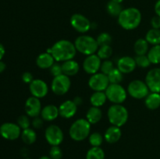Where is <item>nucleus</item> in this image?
<instances>
[{
  "instance_id": "obj_6",
  "label": "nucleus",
  "mask_w": 160,
  "mask_h": 159,
  "mask_svg": "<svg viewBox=\"0 0 160 159\" xmlns=\"http://www.w3.org/2000/svg\"><path fill=\"white\" fill-rule=\"evenodd\" d=\"M105 91L107 99L113 104H122L124 102L128 94L124 87L120 84H110Z\"/></svg>"
},
{
  "instance_id": "obj_10",
  "label": "nucleus",
  "mask_w": 160,
  "mask_h": 159,
  "mask_svg": "<svg viewBox=\"0 0 160 159\" xmlns=\"http://www.w3.org/2000/svg\"><path fill=\"white\" fill-rule=\"evenodd\" d=\"M110 84L107 75L97 73L92 75L88 80V86L94 91H105Z\"/></svg>"
},
{
  "instance_id": "obj_15",
  "label": "nucleus",
  "mask_w": 160,
  "mask_h": 159,
  "mask_svg": "<svg viewBox=\"0 0 160 159\" xmlns=\"http://www.w3.org/2000/svg\"><path fill=\"white\" fill-rule=\"evenodd\" d=\"M25 112L27 115L31 118H35L41 115L42 112V103L39 98L32 96L27 99L24 105Z\"/></svg>"
},
{
  "instance_id": "obj_47",
  "label": "nucleus",
  "mask_w": 160,
  "mask_h": 159,
  "mask_svg": "<svg viewBox=\"0 0 160 159\" xmlns=\"http://www.w3.org/2000/svg\"><path fill=\"white\" fill-rule=\"evenodd\" d=\"M73 101L76 103V104L78 106L82 104V99H81V98H79V97H77V98L73 100Z\"/></svg>"
},
{
  "instance_id": "obj_46",
  "label": "nucleus",
  "mask_w": 160,
  "mask_h": 159,
  "mask_svg": "<svg viewBox=\"0 0 160 159\" xmlns=\"http://www.w3.org/2000/svg\"><path fill=\"white\" fill-rule=\"evenodd\" d=\"M6 64H5L2 61H0V73H2L5 70H6Z\"/></svg>"
},
{
  "instance_id": "obj_45",
  "label": "nucleus",
  "mask_w": 160,
  "mask_h": 159,
  "mask_svg": "<svg viewBox=\"0 0 160 159\" xmlns=\"http://www.w3.org/2000/svg\"><path fill=\"white\" fill-rule=\"evenodd\" d=\"M5 53H6V50H5V47L3 46L2 44L0 43V61L2 60V59L4 56Z\"/></svg>"
},
{
  "instance_id": "obj_8",
  "label": "nucleus",
  "mask_w": 160,
  "mask_h": 159,
  "mask_svg": "<svg viewBox=\"0 0 160 159\" xmlns=\"http://www.w3.org/2000/svg\"><path fill=\"white\" fill-rule=\"evenodd\" d=\"M71 86L70 77L65 74L55 76L52 81L51 89L56 95H64L69 91Z\"/></svg>"
},
{
  "instance_id": "obj_30",
  "label": "nucleus",
  "mask_w": 160,
  "mask_h": 159,
  "mask_svg": "<svg viewBox=\"0 0 160 159\" xmlns=\"http://www.w3.org/2000/svg\"><path fill=\"white\" fill-rule=\"evenodd\" d=\"M86 159H105V152L100 147H92L88 151Z\"/></svg>"
},
{
  "instance_id": "obj_38",
  "label": "nucleus",
  "mask_w": 160,
  "mask_h": 159,
  "mask_svg": "<svg viewBox=\"0 0 160 159\" xmlns=\"http://www.w3.org/2000/svg\"><path fill=\"white\" fill-rule=\"evenodd\" d=\"M17 125L20 127V129H25L30 128L31 126V121H30L29 116L27 115H22L17 119Z\"/></svg>"
},
{
  "instance_id": "obj_20",
  "label": "nucleus",
  "mask_w": 160,
  "mask_h": 159,
  "mask_svg": "<svg viewBox=\"0 0 160 159\" xmlns=\"http://www.w3.org/2000/svg\"><path fill=\"white\" fill-rule=\"evenodd\" d=\"M55 59L52 55L48 52H44L39 55L36 59V64L42 70L50 69L52 65L55 63Z\"/></svg>"
},
{
  "instance_id": "obj_18",
  "label": "nucleus",
  "mask_w": 160,
  "mask_h": 159,
  "mask_svg": "<svg viewBox=\"0 0 160 159\" xmlns=\"http://www.w3.org/2000/svg\"><path fill=\"white\" fill-rule=\"evenodd\" d=\"M137 67L135 59L131 56H123L117 62V68L123 73H130L134 71Z\"/></svg>"
},
{
  "instance_id": "obj_33",
  "label": "nucleus",
  "mask_w": 160,
  "mask_h": 159,
  "mask_svg": "<svg viewBox=\"0 0 160 159\" xmlns=\"http://www.w3.org/2000/svg\"><path fill=\"white\" fill-rule=\"evenodd\" d=\"M112 55V48L110 45H105V46H101L98 48L97 51V55L101 59H109Z\"/></svg>"
},
{
  "instance_id": "obj_11",
  "label": "nucleus",
  "mask_w": 160,
  "mask_h": 159,
  "mask_svg": "<svg viewBox=\"0 0 160 159\" xmlns=\"http://www.w3.org/2000/svg\"><path fill=\"white\" fill-rule=\"evenodd\" d=\"M0 135L6 140H15L21 135V129L16 123H5L0 126Z\"/></svg>"
},
{
  "instance_id": "obj_13",
  "label": "nucleus",
  "mask_w": 160,
  "mask_h": 159,
  "mask_svg": "<svg viewBox=\"0 0 160 159\" xmlns=\"http://www.w3.org/2000/svg\"><path fill=\"white\" fill-rule=\"evenodd\" d=\"M145 83L150 91L160 94V68L149 70L145 76Z\"/></svg>"
},
{
  "instance_id": "obj_31",
  "label": "nucleus",
  "mask_w": 160,
  "mask_h": 159,
  "mask_svg": "<svg viewBox=\"0 0 160 159\" xmlns=\"http://www.w3.org/2000/svg\"><path fill=\"white\" fill-rule=\"evenodd\" d=\"M150 62L152 64L160 63V45H154L152 48L148 50L147 53Z\"/></svg>"
},
{
  "instance_id": "obj_29",
  "label": "nucleus",
  "mask_w": 160,
  "mask_h": 159,
  "mask_svg": "<svg viewBox=\"0 0 160 159\" xmlns=\"http://www.w3.org/2000/svg\"><path fill=\"white\" fill-rule=\"evenodd\" d=\"M106 10L108 13L112 17H119L120 12L123 10V8L120 3H117L110 0L106 5Z\"/></svg>"
},
{
  "instance_id": "obj_35",
  "label": "nucleus",
  "mask_w": 160,
  "mask_h": 159,
  "mask_svg": "<svg viewBox=\"0 0 160 159\" xmlns=\"http://www.w3.org/2000/svg\"><path fill=\"white\" fill-rule=\"evenodd\" d=\"M88 140L92 147H100L103 142V137L99 132H93L88 137Z\"/></svg>"
},
{
  "instance_id": "obj_41",
  "label": "nucleus",
  "mask_w": 160,
  "mask_h": 159,
  "mask_svg": "<svg viewBox=\"0 0 160 159\" xmlns=\"http://www.w3.org/2000/svg\"><path fill=\"white\" fill-rule=\"evenodd\" d=\"M22 80L25 83V84H31L33 80H34V76H33L32 73L30 72H25L22 74Z\"/></svg>"
},
{
  "instance_id": "obj_21",
  "label": "nucleus",
  "mask_w": 160,
  "mask_h": 159,
  "mask_svg": "<svg viewBox=\"0 0 160 159\" xmlns=\"http://www.w3.org/2000/svg\"><path fill=\"white\" fill-rule=\"evenodd\" d=\"M122 136L120 127L116 126H111L106 129L104 134V138L106 141L109 143H115L120 140Z\"/></svg>"
},
{
  "instance_id": "obj_3",
  "label": "nucleus",
  "mask_w": 160,
  "mask_h": 159,
  "mask_svg": "<svg viewBox=\"0 0 160 159\" xmlns=\"http://www.w3.org/2000/svg\"><path fill=\"white\" fill-rule=\"evenodd\" d=\"M91 123L86 118H78L70 127L69 134L75 141H82L90 135Z\"/></svg>"
},
{
  "instance_id": "obj_36",
  "label": "nucleus",
  "mask_w": 160,
  "mask_h": 159,
  "mask_svg": "<svg viewBox=\"0 0 160 159\" xmlns=\"http://www.w3.org/2000/svg\"><path fill=\"white\" fill-rule=\"evenodd\" d=\"M134 59H135L136 65L138 67H141V68H148L152 64L148 55H137L134 58Z\"/></svg>"
},
{
  "instance_id": "obj_37",
  "label": "nucleus",
  "mask_w": 160,
  "mask_h": 159,
  "mask_svg": "<svg viewBox=\"0 0 160 159\" xmlns=\"http://www.w3.org/2000/svg\"><path fill=\"white\" fill-rule=\"evenodd\" d=\"M115 68L113 65V62L112 61L109 60V59H106V60L103 61L101 64V73H104V74L108 75L111 71H112L113 69Z\"/></svg>"
},
{
  "instance_id": "obj_40",
  "label": "nucleus",
  "mask_w": 160,
  "mask_h": 159,
  "mask_svg": "<svg viewBox=\"0 0 160 159\" xmlns=\"http://www.w3.org/2000/svg\"><path fill=\"white\" fill-rule=\"evenodd\" d=\"M50 70V73L53 76H57L59 75L62 74V65L59 63H54L51 66Z\"/></svg>"
},
{
  "instance_id": "obj_9",
  "label": "nucleus",
  "mask_w": 160,
  "mask_h": 159,
  "mask_svg": "<svg viewBox=\"0 0 160 159\" xmlns=\"http://www.w3.org/2000/svg\"><path fill=\"white\" fill-rule=\"evenodd\" d=\"M46 141L51 146H59L63 141V132L59 126L56 125H50L46 128L45 132Z\"/></svg>"
},
{
  "instance_id": "obj_43",
  "label": "nucleus",
  "mask_w": 160,
  "mask_h": 159,
  "mask_svg": "<svg viewBox=\"0 0 160 159\" xmlns=\"http://www.w3.org/2000/svg\"><path fill=\"white\" fill-rule=\"evenodd\" d=\"M151 25L152 28L160 29V17L157 15L153 17L151 20Z\"/></svg>"
},
{
  "instance_id": "obj_5",
  "label": "nucleus",
  "mask_w": 160,
  "mask_h": 159,
  "mask_svg": "<svg viewBox=\"0 0 160 159\" xmlns=\"http://www.w3.org/2000/svg\"><path fill=\"white\" fill-rule=\"evenodd\" d=\"M74 45L77 51L87 56L95 54L99 48L96 39L85 34L79 36L75 40Z\"/></svg>"
},
{
  "instance_id": "obj_2",
  "label": "nucleus",
  "mask_w": 160,
  "mask_h": 159,
  "mask_svg": "<svg viewBox=\"0 0 160 159\" xmlns=\"http://www.w3.org/2000/svg\"><path fill=\"white\" fill-rule=\"evenodd\" d=\"M142 22V13L137 8L130 7L122 10L118 17V23L122 28L131 31L140 25Z\"/></svg>"
},
{
  "instance_id": "obj_1",
  "label": "nucleus",
  "mask_w": 160,
  "mask_h": 159,
  "mask_svg": "<svg viewBox=\"0 0 160 159\" xmlns=\"http://www.w3.org/2000/svg\"><path fill=\"white\" fill-rule=\"evenodd\" d=\"M47 52L51 53L56 62H63L73 59L76 55L77 49L74 43L62 39L56 41L51 48L47 50Z\"/></svg>"
},
{
  "instance_id": "obj_12",
  "label": "nucleus",
  "mask_w": 160,
  "mask_h": 159,
  "mask_svg": "<svg viewBox=\"0 0 160 159\" xmlns=\"http://www.w3.org/2000/svg\"><path fill=\"white\" fill-rule=\"evenodd\" d=\"M70 24L72 27L78 32L84 34L90 30L92 26L90 20L85 17L80 13H75L70 17Z\"/></svg>"
},
{
  "instance_id": "obj_24",
  "label": "nucleus",
  "mask_w": 160,
  "mask_h": 159,
  "mask_svg": "<svg viewBox=\"0 0 160 159\" xmlns=\"http://www.w3.org/2000/svg\"><path fill=\"white\" fill-rule=\"evenodd\" d=\"M102 118V112L101 109L98 107H94L88 109L86 114V119L91 123V124H96Z\"/></svg>"
},
{
  "instance_id": "obj_4",
  "label": "nucleus",
  "mask_w": 160,
  "mask_h": 159,
  "mask_svg": "<svg viewBox=\"0 0 160 159\" xmlns=\"http://www.w3.org/2000/svg\"><path fill=\"white\" fill-rule=\"evenodd\" d=\"M108 119L112 126L121 127L128 120V111L121 104H114L109 107L107 112Z\"/></svg>"
},
{
  "instance_id": "obj_14",
  "label": "nucleus",
  "mask_w": 160,
  "mask_h": 159,
  "mask_svg": "<svg viewBox=\"0 0 160 159\" xmlns=\"http://www.w3.org/2000/svg\"><path fill=\"white\" fill-rule=\"evenodd\" d=\"M101 60L97 54L88 55L83 62V69L86 73L91 75L98 73V70L101 68Z\"/></svg>"
},
{
  "instance_id": "obj_26",
  "label": "nucleus",
  "mask_w": 160,
  "mask_h": 159,
  "mask_svg": "<svg viewBox=\"0 0 160 159\" xmlns=\"http://www.w3.org/2000/svg\"><path fill=\"white\" fill-rule=\"evenodd\" d=\"M148 42L145 38H139L134 45V52L137 55H146L148 51Z\"/></svg>"
},
{
  "instance_id": "obj_22",
  "label": "nucleus",
  "mask_w": 160,
  "mask_h": 159,
  "mask_svg": "<svg viewBox=\"0 0 160 159\" xmlns=\"http://www.w3.org/2000/svg\"><path fill=\"white\" fill-rule=\"evenodd\" d=\"M62 70L63 74L68 76H74L80 70L79 63L73 59L65 61L62 64Z\"/></svg>"
},
{
  "instance_id": "obj_49",
  "label": "nucleus",
  "mask_w": 160,
  "mask_h": 159,
  "mask_svg": "<svg viewBox=\"0 0 160 159\" xmlns=\"http://www.w3.org/2000/svg\"><path fill=\"white\" fill-rule=\"evenodd\" d=\"M112 1L116 2H117V3H120V4H121V3L123 2L124 1V0H112Z\"/></svg>"
},
{
  "instance_id": "obj_34",
  "label": "nucleus",
  "mask_w": 160,
  "mask_h": 159,
  "mask_svg": "<svg viewBox=\"0 0 160 159\" xmlns=\"http://www.w3.org/2000/svg\"><path fill=\"white\" fill-rule=\"evenodd\" d=\"M96 41L99 47L105 46V45H110L111 42H112V37L108 33L103 32L98 34L96 38Z\"/></svg>"
},
{
  "instance_id": "obj_27",
  "label": "nucleus",
  "mask_w": 160,
  "mask_h": 159,
  "mask_svg": "<svg viewBox=\"0 0 160 159\" xmlns=\"http://www.w3.org/2000/svg\"><path fill=\"white\" fill-rule=\"evenodd\" d=\"M20 137H21L23 143L28 145L34 143L37 140V133L34 131V129H31V128L23 129Z\"/></svg>"
},
{
  "instance_id": "obj_32",
  "label": "nucleus",
  "mask_w": 160,
  "mask_h": 159,
  "mask_svg": "<svg viewBox=\"0 0 160 159\" xmlns=\"http://www.w3.org/2000/svg\"><path fill=\"white\" fill-rule=\"evenodd\" d=\"M107 76L110 84H120L123 79V73L118 68H114Z\"/></svg>"
},
{
  "instance_id": "obj_19",
  "label": "nucleus",
  "mask_w": 160,
  "mask_h": 159,
  "mask_svg": "<svg viewBox=\"0 0 160 159\" xmlns=\"http://www.w3.org/2000/svg\"><path fill=\"white\" fill-rule=\"evenodd\" d=\"M59 115V108L54 104H48L45 105L41 112V116L42 119L47 122H52L57 118Z\"/></svg>"
},
{
  "instance_id": "obj_17",
  "label": "nucleus",
  "mask_w": 160,
  "mask_h": 159,
  "mask_svg": "<svg viewBox=\"0 0 160 159\" xmlns=\"http://www.w3.org/2000/svg\"><path fill=\"white\" fill-rule=\"evenodd\" d=\"M78 105L72 100L63 101L59 107V115L64 118H70L77 113Z\"/></svg>"
},
{
  "instance_id": "obj_50",
  "label": "nucleus",
  "mask_w": 160,
  "mask_h": 159,
  "mask_svg": "<svg viewBox=\"0 0 160 159\" xmlns=\"http://www.w3.org/2000/svg\"><path fill=\"white\" fill-rule=\"evenodd\" d=\"M25 159H31V158H29V157H27V158H25Z\"/></svg>"
},
{
  "instance_id": "obj_16",
  "label": "nucleus",
  "mask_w": 160,
  "mask_h": 159,
  "mask_svg": "<svg viewBox=\"0 0 160 159\" xmlns=\"http://www.w3.org/2000/svg\"><path fill=\"white\" fill-rule=\"evenodd\" d=\"M29 89L32 96L38 98H44L48 92V85L41 79H34V80L30 84Z\"/></svg>"
},
{
  "instance_id": "obj_44",
  "label": "nucleus",
  "mask_w": 160,
  "mask_h": 159,
  "mask_svg": "<svg viewBox=\"0 0 160 159\" xmlns=\"http://www.w3.org/2000/svg\"><path fill=\"white\" fill-rule=\"evenodd\" d=\"M155 12H156V15L160 17V0H158L155 5Z\"/></svg>"
},
{
  "instance_id": "obj_42",
  "label": "nucleus",
  "mask_w": 160,
  "mask_h": 159,
  "mask_svg": "<svg viewBox=\"0 0 160 159\" xmlns=\"http://www.w3.org/2000/svg\"><path fill=\"white\" fill-rule=\"evenodd\" d=\"M32 126H34V129H41L43 126V119H42V118H39L38 116L34 118L32 121Z\"/></svg>"
},
{
  "instance_id": "obj_23",
  "label": "nucleus",
  "mask_w": 160,
  "mask_h": 159,
  "mask_svg": "<svg viewBox=\"0 0 160 159\" xmlns=\"http://www.w3.org/2000/svg\"><path fill=\"white\" fill-rule=\"evenodd\" d=\"M145 106L150 110H156L160 107V94L152 93L148 94L145 100Z\"/></svg>"
},
{
  "instance_id": "obj_48",
  "label": "nucleus",
  "mask_w": 160,
  "mask_h": 159,
  "mask_svg": "<svg viewBox=\"0 0 160 159\" xmlns=\"http://www.w3.org/2000/svg\"><path fill=\"white\" fill-rule=\"evenodd\" d=\"M39 159H52L49 156H42Z\"/></svg>"
},
{
  "instance_id": "obj_28",
  "label": "nucleus",
  "mask_w": 160,
  "mask_h": 159,
  "mask_svg": "<svg viewBox=\"0 0 160 159\" xmlns=\"http://www.w3.org/2000/svg\"><path fill=\"white\" fill-rule=\"evenodd\" d=\"M145 39L148 44L153 45H160V29L152 28L147 32Z\"/></svg>"
},
{
  "instance_id": "obj_39",
  "label": "nucleus",
  "mask_w": 160,
  "mask_h": 159,
  "mask_svg": "<svg viewBox=\"0 0 160 159\" xmlns=\"http://www.w3.org/2000/svg\"><path fill=\"white\" fill-rule=\"evenodd\" d=\"M49 157L52 159H61L62 157V151L59 146H52L49 151Z\"/></svg>"
},
{
  "instance_id": "obj_7",
  "label": "nucleus",
  "mask_w": 160,
  "mask_h": 159,
  "mask_svg": "<svg viewBox=\"0 0 160 159\" xmlns=\"http://www.w3.org/2000/svg\"><path fill=\"white\" fill-rule=\"evenodd\" d=\"M149 88L146 83L141 80H134L128 87V93L135 99L145 98L149 94Z\"/></svg>"
},
{
  "instance_id": "obj_25",
  "label": "nucleus",
  "mask_w": 160,
  "mask_h": 159,
  "mask_svg": "<svg viewBox=\"0 0 160 159\" xmlns=\"http://www.w3.org/2000/svg\"><path fill=\"white\" fill-rule=\"evenodd\" d=\"M107 100L106 92L104 91H95L90 98V102L94 107L100 108L106 103Z\"/></svg>"
}]
</instances>
